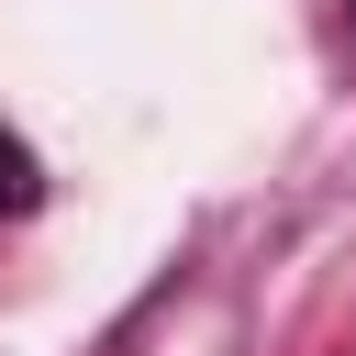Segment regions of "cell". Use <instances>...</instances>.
<instances>
[{
    "label": "cell",
    "instance_id": "6da1fadb",
    "mask_svg": "<svg viewBox=\"0 0 356 356\" xmlns=\"http://www.w3.org/2000/svg\"><path fill=\"white\" fill-rule=\"evenodd\" d=\"M33 200H44V167H33V156L0 134V211H33Z\"/></svg>",
    "mask_w": 356,
    "mask_h": 356
},
{
    "label": "cell",
    "instance_id": "7a4b0ae2",
    "mask_svg": "<svg viewBox=\"0 0 356 356\" xmlns=\"http://www.w3.org/2000/svg\"><path fill=\"white\" fill-rule=\"evenodd\" d=\"M345 22H356V0H345Z\"/></svg>",
    "mask_w": 356,
    "mask_h": 356
}]
</instances>
